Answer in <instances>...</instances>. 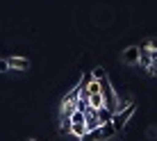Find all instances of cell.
Returning a JSON list of instances; mask_svg holds the SVG:
<instances>
[{"instance_id":"obj_1","label":"cell","mask_w":157,"mask_h":141,"mask_svg":"<svg viewBox=\"0 0 157 141\" xmlns=\"http://www.w3.org/2000/svg\"><path fill=\"white\" fill-rule=\"evenodd\" d=\"M132 114H134V102H128V105L123 107L121 112L112 114L109 125L114 128V132H123V130H125V125L130 123V118H132Z\"/></svg>"},{"instance_id":"obj_2","label":"cell","mask_w":157,"mask_h":141,"mask_svg":"<svg viewBox=\"0 0 157 141\" xmlns=\"http://www.w3.org/2000/svg\"><path fill=\"white\" fill-rule=\"evenodd\" d=\"M121 59H123L125 64H130V66L139 64V48H137V46H130V48H125V50H123V55H121Z\"/></svg>"},{"instance_id":"obj_3","label":"cell","mask_w":157,"mask_h":141,"mask_svg":"<svg viewBox=\"0 0 157 141\" xmlns=\"http://www.w3.org/2000/svg\"><path fill=\"white\" fill-rule=\"evenodd\" d=\"M7 64H9V68H16V70H28L30 68V59H25V57H9Z\"/></svg>"},{"instance_id":"obj_4","label":"cell","mask_w":157,"mask_h":141,"mask_svg":"<svg viewBox=\"0 0 157 141\" xmlns=\"http://www.w3.org/2000/svg\"><path fill=\"white\" fill-rule=\"evenodd\" d=\"M96 116H98V123H100V125H107V123L112 121V112L107 109V107H100V109H96Z\"/></svg>"},{"instance_id":"obj_5","label":"cell","mask_w":157,"mask_h":141,"mask_svg":"<svg viewBox=\"0 0 157 141\" xmlns=\"http://www.w3.org/2000/svg\"><path fill=\"white\" fill-rule=\"evenodd\" d=\"M86 102H89L91 109H100V107H105V102H102V96H100V93H91L89 98H86Z\"/></svg>"},{"instance_id":"obj_6","label":"cell","mask_w":157,"mask_h":141,"mask_svg":"<svg viewBox=\"0 0 157 141\" xmlns=\"http://www.w3.org/2000/svg\"><path fill=\"white\" fill-rule=\"evenodd\" d=\"M71 134H73V137H78V139H84L86 137L84 123H71Z\"/></svg>"},{"instance_id":"obj_7","label":"cell","mask_w":157,"mask_h":141,"mask_svg":"<svg viewBox=\"0 0 157 141\" xmlns=\"http://www.w3.org/2000/svg\"><path fill=\"white\" fill-rule=\"evenodd\" d=\"M59 132H62V134H71V118H68V116H64L62 125H59Z\"/></svg>"},{"instance_id":"obj_8","label":"cell","mask_w":157,"mask_h":141,"mask_svg":"<svg viewBox=\"0 0 157 141\" xmlns=\"http://www.w3.org/2000/svg\"><path fill=\"white\" fill-rule=\"evenodd\" d=\"M102 75H105V68H94V73H91V78H94V80H100Z\"/></svg>"},{"instance_id":"obj_9","label":"cell","mask_w":157,"mask_h":141,"mask_svg":"<svg viewBox=\"0 0 157 141\" xmlns=\"http://www.w3.org/2000/svg\"><path fill=\"white\" fill-rule=\"evenodd\" d=\"M9 70V64H7V59H2L0 57V73H7Z\"/></svg>"},{"instance_id":"obj_10","label":"cell","mask_w":157,"mask_h":141,"mask_svg":"<svg viewBox=\"0 0 157 141\" xmlns=\"http://www.w3.org/2000/svg\"><path fill=\"white\" fill-rule=\"evenodd\" d=\"M146 43H148V48H153V50H157V39H148Z\"/></svg>"}]
</instances>
